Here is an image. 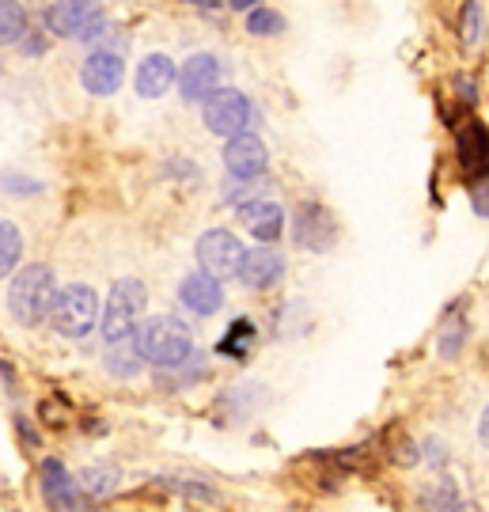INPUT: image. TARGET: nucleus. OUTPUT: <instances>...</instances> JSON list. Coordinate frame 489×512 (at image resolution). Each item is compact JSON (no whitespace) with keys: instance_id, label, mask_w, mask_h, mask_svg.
Masks as SVG:
<instances>
[{"instance_id":"obj_3","label":"nucleus","mask_w":489,"mask_h":512,"mask_svg":"<svg viewBox=\"0 0 489 512\" xmlns=\"http://www.w3.org/2000/svg\"><path fill=\"white\" fill-rule=\"evenodd\" d=\"M148 304V289L141 277H122L114 281L107 304H99V327H103V338L110 342H122V338H133V330L141 323Z\"/></svg>"},{"instance_id":"obj_27","label":"nucleus","mask_w":489,"mask_h":512,"mask_svg":"<svg viewBox=\"0 0 489 512\" xmlns=\"http://www.w3.org/2000/svg\"><path fill=\"white\" fill-rule=\"evenodd\" d=\"M4 183H8V190H12V194H27V190L35 194V190H38V183H23V179H16V175H8Z\"/></svg>"},{"instance_id":"obj_1","label":"nucleus","mask_w":489,"mask_h":512,"mask_svg":"<svg viewBox=\"0 0 489 512\" xmlns=\"http://www.w3.org/2000/svg\"><path fill=\"white\" fill-rule=\"evenodd\" d=\"M133 349L145 365L175 368L194 353V334L175 315H148L133 330Z\"/></svg>"},{"instance_id":"obj_22","label":"nucleus","mask_w":489,"mask_h":512,"mask_svg":"<svg viewBox=\"0 0 489 512\" xmlns=\"http://www.w3.org/2000/svg\"><path fill=\"white\" fill-rule=\"evenodd\" d=\"M23 258V236L12 220L0 217V277H8Z\"/></svg>"},{"instance_id":"obj_11","label":"nucleus","mask_w":489,"mask_h":512,"mask_svg":"<svg viewBox=\"0 0 489 512\" xmlns=\"http://www.w3.org/2000/svg\"><path fill=\"white\" fill-rule=\"evenodd\" d=\"M175 76H179V92L186 103H205V99L220 88L224 65H220V57H213V54H194L182 61V69Z\"/></svg>"},{"instance_id":"obj_23","label":"nucleus","mask_w":489,"mask_h":512,"mask_svg":"<svg viewBox=\"0 0 489 512\" xmlns=\"http://www.w3.org/2000/svg\"><path fill=\"white\" fill-rule=\"evenodd\" d=\"M425 505H429V512H463V497H459L452 478H444V482L425 490Z\"/></svg>"},{"instance_id":"obj_12","label":"nucleus","mask_w":489,"mask_h":512,"mask_svg":"<svg viewBox=\"0 0 489 512\" xmlns=\"http://www.w3.org/2000/svg\"><path fill=\"white\" fill-rule=\"evenodd\" d=\"M266 164H270V152L262 145V137H254L251 129L228 137V145H224V167H228L232 179H262Z\"/></svg>"},{"instance_id":"obj_17","label":"nucleus","mask_w":489,"mask_h":512,"mask_svg":"<svg viewBox=\"0 0 489 512\" xmlns=\"http://www.w3.org/2000/svg\"><path fill=\"white\" fill-rule=\"evenodd\" d=\"M459 145V164L467 167L471 175H486V126H478V122H467V126L459 129V137H455Z\"/></svg>"},{"instance_id":"obj_14","label":"nucleus","mask_w":489,"mask_h":512,"mask_svg":"<svg viewBox=\"0 0 489 512\" xmlns=\"http://www.w3.org/2000/svg\"><path fill=\"white\" fill-rule=\"evenodd\" d=\"M236 277L247 289H254V293H270L273 285L285 277V258L262 243V247H254V251L243 255V266H239Z\"/></svg>"},{"instance_id":"obj_19","label":"nucleus","mask_w":489,"mask_h":512,"mask_svg":"<svg viewBox=\"0 0 489 512\" xmlns=\"http://www.w3.org/2000/svg\"><path fill=\"white\" fill-rule=\"evenodd\" d=\"M247 35H254V38H277V35H285V16L277 12V8H270V4H258V8H251L247 12Z\"/></svg>"},{"instance_id":"obj_28","label":"nucleus","mask_w":489,"mask_h":512,"mask_svg":"<svg viewBox=\"0 0 489 512\" xmlns=\"http://www.w3.org/2000/svg\"><path fill=\"white\" fill-rule=\"evenodd\" d=\"M258 4H266V0H228L232 12H251V8H258Z\"/></svg>"},{"instance_id":"obj_9","label":"nucleus","mask_w":489,"mask_h":512,"mask_svg":"<svg viewBox=\"0 0 489 512\" xmlns=\"http://www.w3.org/2000/svg\"><path fill=\"white\" fill-rule=\"evenodd\" d=\"M95 23H103V4L99 0H54L46 8V27L61 38H80Z\"/></svg>"},{"instance_id":"obj_8","label":"nucleus","mask_w":489,"mask_h":512,"mask_svg":"<svg viewBox=\"0 0 489 512\" xmlns=\"http://www.w3.org/2000/svg\"><path fill=\"white\" fill-rule=\"evenodd\" d=\"M38 486H42V501L54 512H80L84 505V490L76 486V478L69 475V467L61 459H42L38 467Z\"/></svg>"},{"instance_id":"obj_21","label":"nucleus","mask_w":489,"mask_h":512,"mask_svg":"<svg viewBox=\"0 0 489 512\" xmlns=\"http://www.w3.org/2000/svg\"><path fill=\"white\" fill-rule=\"evenodd\" d=\"M76 486L88 490L91 497H107L122 486V471H114V467H84Z\"/></svg>"},{"instance_id":"obj_5","label":"nucleus","mask_w":489,"mask_h":512,"mask_svg":"<svg viewBox=\"0 0 489 512\" xmlns=\"http://www.w3.org/2000/svg\"><path fill=\"white\" fill-rule=\"evenodd\" d=\"M201 118H205V129H209V133H217V137H236V133H247V129H251L254 107L239 88H217V92L201 103Z\"/></svg>"},{"instance_id":"obj_16","label":"nucleus","mask_w":489,"mask_h":512,"mask_svg":"<svg viewBox=\"0 0 489 512\" xmlns=\"http://www.w3.org/2000/svg\"><path fill=\"white\" fill-rule=\"evenodd\" d=\"M137 95L141 99H160V95L171 92L175 84V61L167 54H148L141 65H137Z\"/></svg>"},{"instance_id":"obj_2","label":"nucleus","mask_w":489,"mask_h":512,"mask_svg":"<svg viewBox=\"0 0 489 512\" xmlns=\"http://www.w3.org/2000/svg\"><path fill=\"white\" fill-rule=\"evenodd\" d=\"M57 281L54 270L46 262H27L8 289V311L19 327H42L50 319V304H54Z\"/></svg>"},{"instance_id":"obj_24","label":"nucleus","mask_w":489,"mask_h":512,"mask_svg":"<svg viewBox=\"0 0 489 512\" xmlns=\"http://www.w3.org/2000/svg\"><path fill=\"white\" fill-rule=\"evenodd\" d=\"M251 342H254L251 319H236V323H232V330H228V338H224L217 349H220V353H228V357H247Z\"/></svg>"},{"instance_id":"obj_20","label":"nucleus","mask_w":489,"mask_h":512,"mask_svg":"<svg viewBox=\"0 0 489 512\" xmlns=\"http://www.w3.org/2000/svg\"><path fill=\"white\" fill-rule=\"evenodd\" d=\"M27 35V8L19 0H0V46H16Z\"/></svg>"},{"instance_id":"obj_25","label":"nucleus","mask_w":489,"mask_h":512,"mask_svg":"<svg viewBox=\"0 0 489 512\" xmlns=\"http://www.w3.org/2000/svg\"><path fill=\"white\" fill-rule=\"evenodd\" d=\"M486 35V8H482V0H467V19H463V38H467V46H478Z\"/></svg>"},{"instance_id":"obj_15","label":"nucleus","mask_w":489,"mask_h":512,"mask_svg":"<svg viewBox=\"0 0 489 512\" xmlns=\"http://www.w3.org/2000/svg\"><path fill=\"white\" fill-rule=\"evenodd\" d=\"M179 304L186 311H194V315H217V311L224 308V285H220L217 277L194 270V274L182 277Z\"/></svg>"},{"instance_id":"obj_26","label":"nucleus","mask_w":489,"mask_h":512,"mask_svg":"<svg viewBox=\"0 0 489 512\" xmlns=\"http://www.w3.org/2000/svg\"><path fill=\"white\" fill-rule=\"evenodd\" d=\"M463 334H467L463 319H455V330L444 327V334H440V353H444V357H455V353L463 349Z\"/></svg>"},{"instance_id":"obj_7","label":"nucleus","mask_w":489,"mask_h":512,"mask_svg":"<svg viewBox=\"0 0 489 512\" xmlns=\"http://www.w3.org/2000/svg\"><path fill=\"white\" fill-rule=\"evenodd\" d=\"M243 255L247 247L239 243V236H232L228 228H213L198 239V262H201V274L217 277V281H228V277L239 274L243 266Z\"/></svg>"},{"instance_id":"obj_4","label":"nucleus","mask_w":489,"mask_h":512,"mask_svg":"<svg viewBox=\"0 0 489 512\" xmlns=\"http://www.w3.org/2000/svg\"><path fill=\"white\" fill-rule=\"evenodd\" d=\"M50 323L61 338H88L91 330L99 327V296L91 285H65L54 293V304H50Z\"/></svg>"},{"instance_id":"obj_13","label":"nucleus","mask_w":489,"mask_h":512,"mask_svg":"<svg viewBox=\"0 0 489 512\" xmlns=\"http://www.w3.org/2000/svg\"><path fill=\"white\" fill-rule=\"evenodd\" d=\"M239 224L251 232L258 243L273 247L281 232H285V209L270 198H254V202H239Z\"/></svg>"},{"instance_id":"obj_6","label":"nucleus","mask_w":489,"mask_h":512,"mask_svg":"<svg viewBox=\"0 0 489 512\" xmlns=\"http://www.w3.org/2000/svg\"><path fill=\"white\" fill-rule=\"evenodd\" d=\"M292 239L311 255H323L338 243V220L319 202H300L292 213Z\"/></svg>"},{"instance_id":"obj_10","label":"nucleus","mask_w":489,"mask_h":512,"mask_svg":"<svg viewBox=\"0 0 489 512\" xmlns=\"http://www.w3.org/2000/svg\"><path fill=\"white\" fill-rule=\"evenodd\" d=\"M122 80H126V61L122 54H114V50H91L84 57V65H80V84H84V92L88 95H99V99H107L122 88Z\"/></svg>"},{"instance_id":"obj_18","label":"nucleus","mask_w":489,"mask_h":512,"mask_svg":"<svg viewBox=\"0 0 489 512\" xmlns=\"http://www.w3.org/2000/svg\"><path fill=\"white\" fill-rule=\"evenodd\" d=\"M103 368H107L110 376H118V380H133V376L145 368V361L137 357V349H133V338H122V342H110V346H107Z\"/></svg>"}]
</instances>
